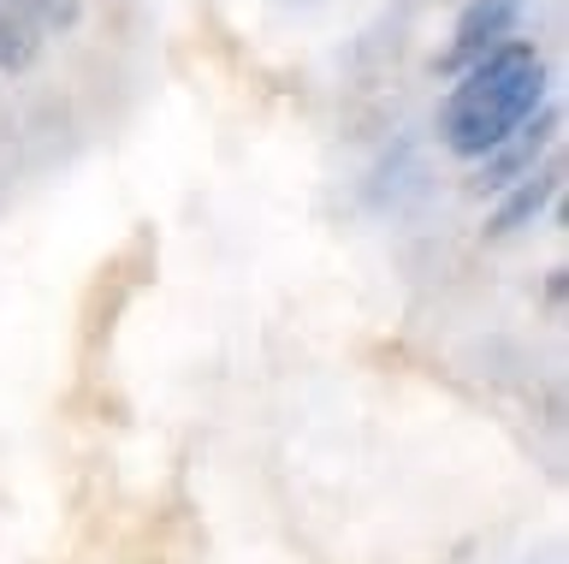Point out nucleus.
Instances as JSON below:
<instances>
[{"instance_id":"f257e3e1","label":"nucleus","mask_w":569,"mask_h":564,"mask_svg":"<svg viewBox=\"0 0 569 564\" xmlns=\"http://www.w3.org/2000/svg\"><path fill=\"white\" fill-rule=\"evenodd\" d=\"M546 101V60L533 42H505L487 60H475L469 72L451 83L439 108V137L445 149L462 161L492 155L516 126H528Z\"/></svg>"},{"instance_id":"f03ea898","label":"nucleus","mask_w":569,"mask_h":564,"mask_svg":"<svg viewBox=\"0 0 569 564\" xmlns=\"http://www.w3.org/2000/svg\"><path fill=\"white\" fill-rule=\"evenodd\" d=\"M516 19H522V0H469L462 7V19H457V37L451 48H445V72H469L475 60H487L492 48H505L510 42V30Z\"/></svg>"},{"instance_id":"20e7f679","label":"nucleus","mask_w":569,"mask_h":564,"mask_svg":"<svg viewBox=\"0 0 569 564\" xmlns=\"http://www.w3.org/2000/svg\"><path fill=\"white\" fill-rule=\"evenodd\" d=\"M558 197V172L540 167V172H528L522 185L505 197V208H492V220H487V238H510V232H522L528 220H540V208Z\"/></svg>"},{"instance_id":"39448f33","label":"nucleus","mask_w":569,"mask_h":564,"mask_svg":"<svg viewBox=\"0 0 569 564\" xmlns=\"http://www.w3.org/2000/svg\"><path fill=\"white\" fill-rule=\"evenodd\" d=\"M0 12L36 19V24H60V19H71V0H0Z\"/></svg>"},{"instance_id":"7ed1b4c3","label":"nucleus","mask_w":569,"mask_h":564,"mask_svg":"<svg viewBox=\"0 0 569 564\" xmlns=\"http://www.w3.org/2000/svg\"><path fill=\"white\" fill-rule=\"evenodd\" d=\"M551 131H558V113H551V108L533 113L528 126H516L492 155H480V179H475V190H510V185H522L528 172H533V161H540V149L551 144Z\"/></svg>"},{"instance_id":"423d86ee","label":"nucleus","mask_w":569,"mask_h":564,"mask_svg":"<svg viewBox=\"0 0 569 564\" xmlns=\"http://www.w3.org/2000/svg\"><path fill=\"white\" fill-rule=\"evenodd\" d=\"M12 24H18L12 12H0V66H18V60H24V48L12 42Z\"/></svg>"}]
</instances>
